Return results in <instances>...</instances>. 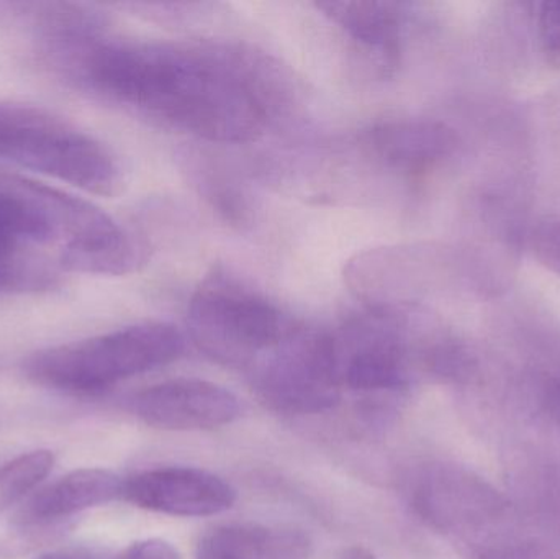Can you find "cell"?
Segmentation results:
<instances>
[{"instance_id": "1", "label": "cell", "mask_w": 560, "mask_h": 559, "mask_svg": "<svg viewBox=\"0 0 560 559\" xmlns=\"http://www.w3.org/2000/svg\"><path fill=\"white\" fill-rule=\"evenodd\" d=\"M42 53L68 81L202 140L248 143L268 125V92L232 53L102 35Z\"/></svg>"}, {"instance_id": "2", "label": "cell", "mask_w": 560, "mask_h": 559, "mask_svg": "<svg viewBox=\"0 0 560 559\" xmlns=\"http://www.w3.org/2000/svg\"><path fill=\"white\" fill-rule=\"evenodd\" d=\"M184 345V335L174 325L143 322L36 351L26 358L22 371L36 386L89 396L173 363Z\"/></svg>"}, {"instance_id": "3", "label": "cell", "mask_w": 560, "mask_h": 559, "mask_svg": "<svg viewBox=\"0 0 560 559\" xmlns=\"http://www.w3.org/2000/svg\"><path fill=\"white\" fill-rule=\"evenodd\" d=\"M127 235L108 213L55 187L0 174V259L30 245L61 243L59 253L101 255Z\"/></svg>"}, {"instance_id": "4", "label": "cell", "mask_w": 560, "mask_h": 559, "mask_svg": "<svg viewBox=\"0 0 560 559\" xmlns=\"http://www.w3.org/2000/svg\"><path fill=\"white\" fill-rule=\"evenodd\" d=\"M0 163L56 177L98 196L121 186L114 154L42 108L0 104Z\"/></svg>"}, {"instance_id": "5", "label": "cell", "mask_w": 560, "mask_h": 559, "mask_svg": "<svg viewBox=\"0 0 560 559\" xmlns=\"http://www.w3.org/2000/svg\"><path fill=\"white\" fill-rule=\"evenodd\" d=\"M187 325L203 353L230 366L265 361L299 328L278 305L220 275L190 299Z\"/></svg>"}, {"instance_id": "6", "label": "cell", "mask_w": 560, "mask_h": 559, "mask_svg": "<svg viewBox=\"0 0 560 559\" xmlns=\"http://www.w3.org/2000/svg\"><path fill=\"white\" fill-rule=\"evenodd\" d=\"M258 391L279 412L306 416L331 409L339 397L335 338L299 327L259 366Z\"/></svg>"}, {"instance_id": "7", "label": "cell", "mask_w": 560, "mask_h": 559, "mask_svg": "<svg viewBox=\"0 0 560 559\" xmlns=\"http://www.w3.org/2000/svg\"><path fill=\"white\" fill-rule=\"evenodd\" d=\"M411 504L430 527L443 534H469L503 519L509 499L460 466L433 463L411 479Z\"/></svg>"}, {"instance_id": "8", "label": "cell", "mask_w": 560, "mask_h": 559, "mask_svg": "<svg viewBox=\"0 0 560 559\" xmlns=\"http://www.w3.org/2000/svg\"><path fill=\"white\" fill-rule=\"evenodd\" d=\"M121 498L144 511L174 517H212L236 502L230 482L199 468L148 469L124 481Z\"/></svg>"}, {"instance_id": "9", "label": "cell", "mask_w": 560, "mask_h": 559, "mask_svg": "<svg viewBox=\"0 0 560 559\" xmlns=\"http://www.w3.org/2000/svg\"><path fill=\"white\" fill-rule=\"evenodd\" d=\"M131 409L148 426L171 432L219 429L240 416L238 397L203 380H173L148 387L133 397Z\"/></svg>"}, {"instance_id": "10", "label": "cell", "mask_w": 560, "mask_h": 559, "mask_svg": "<svg viewBox=\"0 0 560 559\" xmlns=\"http://www.w3.org/2000/svg\"><path fill=\"white\" fill-rule=\"evenodd\" d=\"M335 345L339 377L351 389L378 393L398 391L407 384L404 343L390 322H359L346 328L341 338H335Z\"/></svg>"}, {"instance_id": "11", "label": "cell", "mask_w": 560, "mask_h": 559, "mask_svg": "<svg viewBox=\"0 0 560 559\" xmlns=\"http://www.w3.org/2000/svg\"><path fill=\"white\" fill-rule=\"evenodd\" d=\"M362 143L385 166L417 173L453 156L459 137L441 121L392 120L369 128Z\"/></svg>"}, {"instance_id": "12", "label": "cell", "mask_w": 560, "mask_h": 559, "mask_svg": "<svg viewBox=\"0 0 560 559\" xmlns=\"http://www.w3.org/2000/svg\"><path fill=\"white\" fill-rule=\"evenodd\" d=\"M124 481L115 473L101 468L75 469L36 492L16 521L23 527H38L65 521L89 509L121 498Z\"/></svg>"}, {"instance_id": "13", "label": "cell", "mask_w": 560, "mask_h": 559, "mask_svg": "<svg viewBox=\"0 0 560 559\" xmlns=\"http://www.w3.org/2000/svg\"><path fill=\"white\" fill-rule=\"evenodd\" d=\"M316 7L359 45L392 66L397 62L405 28L400 3L319 2Z\"/></svg>"}, {"instance_id": "14", "label": "cell", "mask_w": 560, "mask_h": 559, "mask_svg": "<svg viewBox=\"0 0 560 559\" xmlns=\"http://www.w3.org/2000/svg\"><path fill=\"white\" fill-rule=\"evenodd\" d=\"M275 545L261 528L229 525L203 535L196 559H272Z\"/></svg>"}, {"instance_id": "15", "label": "cell", "mask_w": 560, "mask_h": 559, "mask_svg": "<svg viewBox=\"0 0 560 559\" xmlns=\"http://www.w3.org/2000/svg\"><path fill=\"white\" fill-rule=\"evenodd\" d=\"M55 466V455L49 450L23 453L0 466V512L9 511L35 491Z\"/></svg>"}, {"instance_id": "16", "label": "cell", "mask_w": 560, "mask_h": 559, "mask_svg": "<svg viewBox=\"0 0 560 559\" xmlns=\"http://www.w3.org/2000/svg\"><path fill=\"white\" fill-rule=\"evenodd\" d=\"M58 284L55 272L20 258L0 259V292H42Z\"/></svg>"}, {"instance_id": "17", "label": "cell", "mask_w": 560, "mask_h": 559, "mask_svg": "<svg viewBox=\"0 0 560 559\" xmlns=\"http://www.w3.org/2000/svg\"><path fill=\"white\" fill-rule=\"evenodd\" d=\"M538 30L546 65L560 71V0L542 2L539 5Z\"/></svg>"}, {"instance_id": "18", "label": "cell", "mask_w": 560, "mask_h": 559, "mask_svg": "<svg viewBox=\"0 0 560 559\" xmlns=\"http://www.w3.org/2000/svg\"><path fill=\"white\" fill-rule=\"evenodd\" d=\"M533 255L549 271L560 276V220H545L529 235Z\"/></svg>"}, {"instance_id": "19", "label": "cell", "mask_w": 560, "mask_h": 559, "mask_svg": "<svg viewBox=\"0 0 560 559\" xmlns=\"http://www.w3.org/2000/svg\"><path fill=\"white\" fill-rule=\"evenodd\" d=\"M536 394L542 412L560 430V363L539 374Z\"/></svg>"}, {"instance_id": "20", "label": "cell", "mask_w": 560, "mask_h": 559, "mask_svg": "<svg viewBox=\"0 0 560 559\" xmlns=\"http://www.w3.org/2000/svg\"><path fill=\"white\" fill-rule=\"evenodd\" d=\"M120 559H180L176 548L160 538L138 541L120 554Z\"/></svg>"}, {"instance_id": "21", "label": "cell", "mask_w": 560, "mask_h": 559, "mask_svg": "<svg viewBox=\"0 0 560 559\" xmlns=\"http://www.w3.org/2000/svg\"><path fill=\"white\" fill-rule=\"evenodd\" d=\"M33 559H120V554L97 547H69L48 551Z\"/></svg>"}, {"instance_id": "22", "label": "cell", "mask_w": 560, "mask_h": 559, "mask_svg": "<svg viewBox=\"0 0 560 559\" xmlns=\"http://www.w3.org/2000/svg\"><path fill=\"white\" fill-rule=\"evenodd\" d=\"M341 559H377L368 548L364 547H351L342 554Z\"/></svg>"}]
</instances>
